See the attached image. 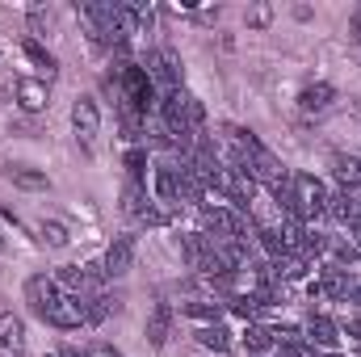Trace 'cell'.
Masks as SVG:
<instances>
[{"label":"cell","instance_id":"obj_15","mask_svg":"<svg viewBox=\"0 0 361 357\" xmlns=\"http://www.w3.org/2000/svg\"><path fill=\"white\" fill-rule=\"evenodd\" d=\"M21 55H25V59H30V63H34V68L47 76V85H51V76L59 72V59H55V55H51V51H47V47H42L34 34H30V38H21Z\"/></svg>","mask_w":361,"mask_h":357},{"label":"cell","instance_id":"obj_9","mask_svg":"<svg viewBox=\"0 0 361 357\" xmlns=\"http://www.w3.org/2000/svg\"><path fill=\"white\" fill-rule=\"evenodd\" d=\"M173 320H177V311H173L169 303H156V307H152V315H147L143 332H147V341H152L156 349H164V345H169V337H173Z\"/></svg>","mask_w":361,"mask_h":357},{"label":"cell","instance_id":"obj_29","mask_svg":"<svg viewBox=\"0 0 361 357\" xmlns=\"http://www.w3.org/2000/svg\"><path fill=\"white\" fill-rule=\"evenodd\" d=\"M319 357H341V353H319Z\"/></svg>","mask_w":361,"mask_h":357},{"label":"cell","instance_id":"obj_13","mask_svg":"<svg viewBox=\"0 0 361 357\" xmlns=\"http://www.w3.org/2000/svg\"><path fill=\"white\" fill-rule=\"evenodd\" d=\"M332 177L341 181L345 193H361V156L336 152V156H332Z\"/></svg>","mask_w":361,"mask_h":357},{"label":"cell","instance_id":"obj_28","mask_svg":"<svg viewBox=\"0 0 361 357\" xmlns=\"http://www.w3.org/2000/svg\"><path fill=\"white\" fill-rule=\"evenodd\" d=\"M42 21H47V8H30V30H34V34L42 30Z\"/></svg>","mask_w":361,"mask_h":357},{"label":"cell","instance_id":"obj_14","mask_svg":"<svg viewBox=\"0 0 361 357\" xmlns=\"http://www.w3.org/2000/svg\"><path fill=\"white\" fill-rule=\"evenodd\" d=\"M332 101H336V89L328 80H315V85H307V89L298 92V109L302 114H324Z\"/></svg>","mask_w":361,"mask_h":357},{"label":"cell","instance_id":"obj_25","mask_svg":"<svg viewBox=\"0 0 361 357\" xmlns=\"http://www.w3.org/2000/svg\"><path fill=\"white\" fill-rule=\"evenodd\" d=\"M345 337H353V341L361 345V311H353V315H349V324H345Z\"/></svg>","mask_w":361,"mask_h":357},{"label":"cell","instance_id":"obj_16","mask_svg":"<svg viewBox=\"0 0 361 357\" xmlns=\"http://www.w3.org/2000/svg\"><path fill=\"white\" fill-rule=\"evenodd\" d=\"M147 206H152V189H147L143 181H126V185H122V210H126L130 219H139Z\"/></svg>","mask_w":361,"mask_h":357},{"label":"cell","instance_id":"obj_24","mask_svg":"<svg viewBox=\"0 0 361 357\" xmlns=\"http://www.w3.org/2000/svg\"><path fill=\"white\" fill-rule=\"evenodd\" d=\"M273 21V8L269 4H257V8H248V30H265Z\"/></svg>","mask_w":361,"mask_h":357},{"label":"cell","instance_id":"obj_4","mask_svg":"<svg viewBox=\"0 0 361 357\" xmlns=\"http://www.w3.org/2000/svg\"><path fill=\"white\" fill-rule=\"evenodd\" d=\"M72 131H76L80 147L92 152V139L101 135V105H97L92 92H80V97L72 101Z\"/></svg>","mask_w":361,"mask_h":357},{"label":"cell","instance_id":"obj_7","mask_svg":"<svg viewBox=\"0 0 361 357\" xmlns=\"http://www.w3.org/2000/svg\"><path fill=\"white\" fill-rule=\"evenodd\" d=\"M311 294H324V298H349L353 294V273L336 265H324L311 282Z\"/></svg>","mask_w":361,"mask_h":357},{"label":"cell","instance_id":"obj_18","mask_svg":"<svg viewBox=\"0 0 361 357\" xmlns=\"http://www.w3.org/2000/svg\"><path fill=\"white\" fill-rule=\"evenodd\" d=\"M223 311H227V307H223V303H210V298H197V303H185V307H180V315H185V320H197L202 328H206V324H219Z\"/></svg>","mask_w":361,"mask_h":357},{"label":"cell","instance_id":"obj_2","mask_svg":"<svg viewBox=\"0 0 361 357\" xmlns=\"http://www.w3.org/2000/svg\"><path fill=\"white\" fill-rule=\"evenodd\" d=\"M290 185H294V206H298V219L311 227L315 219H324V210H328V185L319 177H311V173H290Z\"/></svg>","mask_w":361,"mask_h":357},{"label":"cell","instance_id":"obj_1","mask_svg":"<svg viewBox=\"0 0 361 357\" xmlns=\"http://www.w3.org/2000/svg\"><path fill=\"white\" fill-rule=\"evenodd\" d=\"M38 320H47L51 328H59V332H76V328H85L89 324V298H80V294H55L42 311H38Z\"/></svg>","mask_w":361,"mask_h":357},{"label":"cell","instance_id":"obj_12","mask_svg":"<svg viewBox=\"0 0 361 357\" xmlns=\"http://www.w3.org/2000/svg\"><path fill=\"white\" fill-rule=\"evenodd\" d=\"M240 345H244V353H248V357H265V353H273V349H277L269 324H244Z\"/></svg>","mask_w":361,"mask_h":357},{"label":"cell","instance_id":"obj_27","mask_svg":"<svg viewBox=\"0 0 361 357\" xmlns=\"http://www.w3.org/2000/svg\"><path fill=\"white\" fill-rule=\"evenodd\" d=\"M85 357H122V353H118L114 345H92V349H89Z\"/></svg>","mask_w":361,"mask_h":357},{"label":"cell","instance_id":"obj_17","mask_svg":"<svg viewBox=\"0 0 361 357\" xmlns=\"http://www.w3.org/2000/svg\"><path fill=\"white\" fill-rule=\"evenodd\" d=\"M0 349H13V353L25 349V320L21 315H0Z\"/></svg>","mask_w":361,"mask_h":357},{"label":"cell","instance_id":"obj_5","mask_svg":"<svg viewBox=\"0 0 361 357\" xmlns=\"http://www.w3.org/2000/svg\"><path fill=\"white\" fill-rule=\"evenodd\" d=\"M302 341L315 349V353H341V324L336 320H328V315H311L307 324H302Z\"/></svg>","mask_w":361,"mask_h":357},{"label":"cell","instance_id":"obj_8","mask_svg":"<svg viewBox=\"0 0 361 357\" xmlns=\"http://www.w3.org/2000/svg\"><path fill=\"white\" fill-rule=\"evenodd\" d=\"M13 97H17V105H21L25 114H42V109L51 105V85H47V80H30V76H21V80L13 85Z\"/></svg>","mask_w":361,"mask_h":357},{"label":"cell","instance_id":"obj_6","mask_svg":"<svg viewBox=\"0 0 361 357\" xmlns=\"http://www.w3.org/2000/svg\"><path fill=\"white\" fill-rule=\"evenodd\" d=\"M105 277L109 282H118V277H126L130 269H135V236L130 231H122V236H114V244L105 248Z\"/></svg>","mask_w":361,"mask_h":357},{"label":"cell","instance_id":"obj_20","mask_svg":"<svg viewBox=\"0 0 361 357\" xmlns=\"http://www.w3.org/2000/svg\"><path fill=\"white\" fill-rule=\"evenodd\" d=\"M122 164H126V181H143V185H147V169H152L147 147H130V152L122 156Z\"/></svg>","mask_w":361,"mask_h":357},{"label":"cell","instance_id":"obj_11","mask_svg":"<svg viewBox=\"0 0 361 357\" xmlns=\"http://www.w3.org/2000/svg\"><path fill=\"white\" fill-rule=\"evenodd\" d=\"M4 177L13 181L17 189H25V193H42V189H51V177H47L42 169H34V164H4Z\"/></svg>","mask_w":361,"mask_h":357},{"label":"cell","instance_id":"obj_10","mask_svg":"<svg viewBox=\"0 0 361 357\" xmlns=\"http://www.w3.org/2000/svg\"><path fill=\"white\" fill-rule=\"evenodd\" d=\"M21 294H25L30 311L38 315V311H42V307L59 294V286H55V277H51V273H34V277H25V290H21Z\"/></svg>","mask_w":361,"mask_h":357},{"label":"cell","instance_id":"obj_3","mask_svg":"<svg viewBox=\"0 0 361 357\" xmlns=\"http://www.w3.org/2000/svg\"><path fill=\"white\" fill-rule=\"evenodd\" d=\"M143 68H147L152 85H156V89H164V92L180 89V80H185V72H180V55L173 51V47H156V51H147Z\"/></svg>","mask_w":361,"mask_h":357},{"label":"cell","instance_id":"obj_30","mask_svg":"<svg viewBox=\"0 0 361 357\" xmlns=\"http://www.w3.org/2000/svg\"><path fill=\"white\" fill-rule=\"evenodd\" d=\"M0 55H4V47H0Z\"/></svg>","mask_w":361,"mask_h":357},{"label":"cell","instance_id":"obj_31","mask_svg":"<svg viewBox=\"0 0 361 357\" xmlns=\"http://www.w3.org/2000/svg\"><path fill=\"white\" fill-rule=\"evenodd\" d=\"M357 63H361V55H357Z\"/></svg>","mask_w":361,"mask_h":357},{"label":"cell","instance_id":"obj_22","mask_svg":"<svg viewBox=\"0 0 361 357\" xmlns=\"http://www.w3.org/2000/svg\"><path fill=\"white\" fill-rule=\"evenodd\" d=\"M169 219H173V214H169L164 206H156V202L139 214V223H143V227H169Z\"/></svg>","mask_w":361,"mask_h":357},{"label":"cell","instance_id":"obj_21","mask_svg":"<svg viewBox=\"0 0 361 357\" xmlns=\"http://www.w3.org/2000/svg\"><path fill=\"white\" fill-rule=\"evenodd\" d=\"M38 236H42V244H47V248H68V240H72V236H68V227H63V223H55V219H42V223H38Z\"/></svg>","mask_w":361,"mask_h":357},{"label":"cell","instance_id":"obj_26","mask_svg":"<svg viewBox=\"0 0 361 357\" xmlns=\"http://www.w3.org/2000/svg\"><path fill=\"white\" fill-rule=\"evenodd\" d=\"M349 38L361 47V8H353V17H349Z\"/></svg>","mask_w":361,"mask_h":357},{"label":"cell","instance_id":"obj_19","mask_svg":"<svg viewBox=\"0 0 361 357\" xmlns=\"http://www.w3.org/2000/svg\"><path fill=\"white\" fill-rule=\"evenodd\" d=\"M193 337H197L202 349H214V353H227V349H231V328H223V324H206V328H197Z\"/></svg>","mask_w":361,"mask_h":357},{"label":"cell","instance_id":"obj_23","mask_svg":"<svg viewBox=\"0 0 361 357\" xmlns=\"http://www.w3.org/2000/svg\"><path fill=\"white\" fill-rule=\"evenodd\" d=\"M273 357H319L307 341H290V345H277V353Z\"/></svg>","mask_w":361,"mask_h":357}]
</instances>
